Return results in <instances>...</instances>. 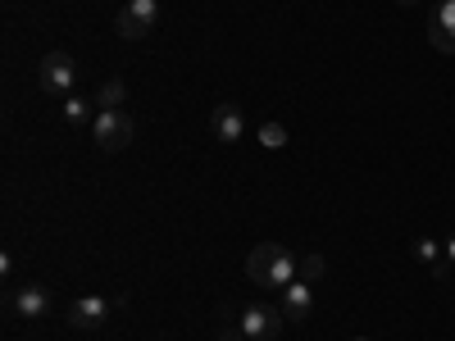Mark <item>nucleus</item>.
<instances>
[{
  "instance_id": "f3484780",
  "label": "nucleus",
  "mask_w": 455,
  "mask_h": 341,
  "mask_svg": "<svg viewBox=\"0 0 455 341\" xmlns=\"http://www.w3.org/2000/svg\"><path fill=\"white\" fill-rule=\"evenodd\" d=\"M446 259H451V264H455V237H451V242H446Z\"/></svg>"
},
{
  "instance_id": "9d476101",
  "label": "nucleus",
  "mask_w": 455,
  "mask_h": 341,
  "mask_svg": "<svg viewBox=\"0 0 455 341\" xmlns=\"http://www.w3.org/2000/svg\"><path fill=\"white\" fill-rule=\"evenodd\" d=\"M64 123H68V128H87V123H96V119H92V100L78 96V91L64 96Z\"/></svg>"
},
{
  "instance_id": "6ab92c4d",
  "label": "nucleus",
  "mask_w": 455,
  "mask_h": 341,
  "mask_svg": "<svg viewBox=\"0 0 455 341\" xmlns=\"http://www.w3.org/2000/svg\"><path fill=\"white\" fill-rule=\"evenodd\" d=\"M351 341H369V337H351Z\"/></svg>"
},
{
  "instance_id": "7ed1b4c3",
  "label": "nucleus",
  "mask_w": 455,
  "mask_h": 341,
  "mask_svg": "<svg viewBox=\"0 0 455 341\" xmlns=\"http://www.w3.org/2000/svg\"><path fill=\"white\" fill-rule=\"evenodd\" d=\"M36 83H42V91H51V96H73V87H78V64H73L68 51H51L42 64H36Z\"/></svg>"
},
{
  "instance_id": "ddd939ff",
  "label": "nucleus",
  "mask_w": 455,
  "mask_h": 341,
  "mask_svg": "<svg viewBox=\"0 0 455 341\" xmlns=\"http://www.w3.org/2000/svg\"><path fill=\"white\" fill-rule=\"evenodd\" d=\"M128 10H132V19H137L146 32H156V23H160V0H128Z\"/></svg>"
},
{
  "instance_id": "0eeeda50",
  "label": "nucleus",
  "mask_w": 455,
  "mask_h": 341,
  "mask_svg": "<svg viewBox=\"0 0 455 341\" xmlns=\"http://www.w3.org/2000/svg\"><path fill=\"white\" fill-rule=\"evenodd\" d=\"M428 42L442 55H455V0H437V10L428 19Z\"/></svg>"
},
{
  "instance_id": "2eb2a0df",
  "label": "nucleus",
  "mask_w": 455,
  "mask_h": 341,
  "mask_svg": "<svg viewBox=\"0 0 455 341\" xmlns=\"http://www.w3.org/2000/svg\"><path fill=\"white\" fill-rule=\"evenodd\" d=\"M255 137H259V146H264V150H283V146H287V128H283V123H274V119H269V123H259V132H255Z\"/></svg>"
},
{
  "instance_id": "423d86ee",
  "label": "nucleus",
  "mask_w": 455,
  "mask_h": 341,
  "mask_svg": "<svg viewBox=\"0 0 455 341\" xmlns=\"http://www.w3.org/2000/svg\"><path fill=\"white\" fill-rule=\"evenodd\" d=\"M210 137H219L223 146H233L246 137V119H242V109L233 100H219L214 114H210Z\"/></svg>"
},
{
  "instance_id": "f03ea898",
  "label": "nucleus",
  "mask_w": 455,
  "mask_h": 341,
  "mask_svg": "<svg viewBox=\"0 0 455 341\" xmlns=\"http://www.w3.org/2000/svg\"><path fill=\"white\" fill-rule=\"evenodd\" d=\"M92 132H96V146L105 150V155H119V150L132 146L137 123H132V114H128V109H96Z\"/></svg>"
},
{
  "instance_id": "1a4fd4ad",
  "label": "nucleus",
  "mask_w": 455,
  "mask_h": 341,
  "mask_svg": "<svg viewBox=\"0 0 455 341\" xmlns=\"http://www.w3.org/2000/svg\"><path fill=\"white\" fill-rule=\"evenodd\" d=\"M310 310H315V287L310 282H287L283 287V314H287V323H300V319H310Z\"/></svg>"
},
{
  "instance_id": "9b49d317",
  "label": "nucleus",
  "mask_w": 455,
  "mask_h": 341,
  "mask_svg": "<svg viewBox=\"0 0 455 341\" xmlns=\"http://www.w3.org/2000/svg\"><path fill=\"white\" fill-rule=\"evenodd\" d=\"M124 100H128L124 78H109V83H100V91H96V109H124Z\"/></svg>"
},
{
  "instance_id": "4468645a",
  "label": "nucleus",
  "mask_w": 455,
  "mask_h": 341,
  "mask_svg": "<svg viewBox=\"0 0 455 341\" xmlns=\"http://www.w3.org/2000/svg\"><path fill=\"white\" fill-rule=\"evenodd\" d=\"M114 32H119L124 42H141V36H150V32H146V28L132 19V10H128V5L119 10V19H114Z\"/></svg>"
},
{
  "instance_id": "f8f14e48",
  "label": "nucleus",
  "mask_w": 455,
  "mask_h": 341,
  "mask_svg": "<svg viewBox=\"0 0 455 341\" xmlns=\"http://www.w3.org/2000/svg\"><path fill=\"white\" fill-rule=\"evenodd\" d=\"M323 274H328V264H323L319 250H310V255H300V259H296V278H300V282H319Z\"/></svg>"
},
{
  "instance_id": "f257e3e1",
  "label": "nucleus",
  "mask_w": 455,
  "mask_h": 341,
  "mask_svg": "<svg viewBox=\"0 0 455 341\" xmlns=\"http://www.w3.org/2000/svg\"><path fill=\"white\" fill-rule=\"evenodd\" d=\"M296 259H300V255H291V250L278 246V242H259V246L246 255V278H251L255 287H264V291L287 287V282H296Z\"/></svg>"
},
{
  "instance_id": "a211bd4d",
  "label": "nucleus",
  "mask_w": 455,
  "mask_h": 341,
  "mask_svg": "<svg viewBox=\"0 0 455 341\" xmlns=\"http://www.w3.org/2000/svg\"><path fill=\"white\" fill-rule=\"evenodd\" d=\"M396 5H419V0H396Z\"/></svg>"
},
{
  "instance_id": "dca6fc26",
  "label": "nucleus",
  "mask_w": 455,
  "mask_h": 341,
  "mask_svg": "<svg viewBox=\"0 0 455 341\" xmlns=\"http://www.w3.org/2000/svg\"><path fill=\"white\" fill-rule=\"evenodd\" d=\"M414 259H419V264H437V259H446V246L433 242V237H419V242H414Z\"/></svg>"
},
{
  "instance_id": "6e6552de",
  "label": "nucleus",
  "mask_w": 455,
  "mask_h": 341,
  "mask_svg": "<svg viewBox=\"0 0 455 341\" xmlns=\"http://www.w3.org/2000/svg\"><path fill=\"white\" fill-rule=\"evenodd\" d=\"M109 300H100V296H83V300H73L68 305V323L78 328V332H92V328H100L105 319H109Z\"/></svg>"
},
{
  "instance_id": "39448f33",
  "label": "nucleus",
  "mask_w": 455,
  "mask_h": 341,
  "mask_svg": "<svg viewBox=\"0 0 455 341\" xmlns=\"http://www.w3.org/2000/svg\"><path fill=\"white\" fill-rule=\"evenodd\" d=\"M10 310H14L19 319H46V314H51V291H46L42 282H19V287L10 291Z\"/></svg>"
},
{
  "instance_id": "20e7f679",
  "label": "nucleus",
  "mask_w": 455,
  "mask_h": 341,
  "mask_svg": "<svg viewBox=\"0 0 455 341\" xmlns=\"http://www.w3.org/2000/svg\"><path fill=\"white\" fill-rule=\"evenodd\" d=\"M283 323H287V314H283V305H246L242 310V319H237V332L246 337V341H274L278 332H283Z\"/></svg>"
}]
</instances>
